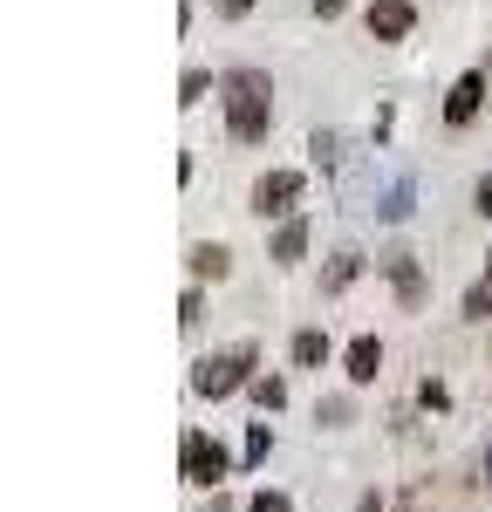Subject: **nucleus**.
<instances>
[{
    "mask_svg": "<svg viewBox=\"0 0 492 512\" xmlns=\"http://www.w3.org/2000/svg\"><path fill=\"white\" fill-rule=\"evenodd\" d=\"M219 110H226V137L233 144H260L274 130V82H267V69H226L219 76Z\"/></svg>",
    "mask_w": 492,
    "mask_h": 512,
    "instance_id": "nucleus-1",
    "label": "nucleus"
},
{
    "mask_svg": "<svg viewBox=\"0 0 492 512\" xmlns=\"http://www.w3.org/2000/svg\"><path fill=\"white\" fill-rule=\"evenodd\" d=\"M178 472H185V485H219V478H226V451H219L205 431H185V444H178Z\"/></svg>",
    "mask_w": 492,
    "mask_h": 512,
    "instance_id": "nucleus-3",
    "label": "nucleus"
},
{
    "mask_svg": "<svg viewBox=\"0 0 492 512\" xmlns=\"http://www.w3.org/2000/svg\"><path fill=\"white\" fill-rule=\"evenodd\" d=\"M492 315V274H479L465 287V321H486Z\"/></svg>",
    "mask_w": 492,
    "mask_h": 512,
    "instance_id": "nucleus-14",
    "label": "nucleus"
},
{
    "mask_svg": "<svg viewBox=\"0 0 492 512\" xmlns=\"http://www.w3.org/2000/svg\"><path fill=\"white\" fill-rule=\"evenodd\" d=\"M267 451H274V431L253 424V431H246V465H267Z\"/></svg>",
    "mask_w": 492,
    "mask_h": 512,
    "instance_id": "nucleus-17",
    "label": "nucleus"
},
{
    "mask_svg": "<svg viewBox=\"0 0 492 512\" xmlns=\"http://www.w3.org/2000/svg\"><path fill=\"white\" fill-rule=\"evenodd\" d=\"M486 485H492V451H486Z\"/></svg>",
    "mask_w": 492,
    "mask_h": 512,
    "instance_id": "nucleus-27",
    "label": "nucleus"
},
{
    "mask_svg": "<svg viewBox=\"0 0 492 512\" xmlns=\"http://www.w3.org/2000/svg\"><path fill=\"white\" fill-rule=\"evenodd\" d=\"M205 89H212V76H205V69H185V82H178V103L192 110V103H205Z\"/></svg>",
    "mask_w": 492,
    "mask_h": 512,
    "instance_id": "nucleus-16",
    "label": "nucleus"
},
{
    "mask_svg": "<svg viewBox=\"0 0 492 512\" xmlns=\"http://www.w3.org/2000/svg\"><path fill=\"white\" fill-rule=\"evenodd\" d=\"M246 512H294V506H287L281 492H253V499H246Z\"/></svg>",
    "mask_w": 492,
    "mask_h": 512,
    "instance_id": "nucleus-21",
    "label": "nucleus"
},
{
    "mask_svg": "<svg viewBox=\"0 0 492 512\" xmlns=\"http://www.w3.org/2000/svg\"><path fill=\"white\" fill-rule=\"evenodd\" d=\"M212 14L219 21H240V14H253V0H212Z\"/></svg>",
    "mask_w": 492,
    "mask_h": 512,
    "instance_id": "nucleus-22",
    "label": "nucleus"
},
{
    "mask_svg": "<svg viewBox=\"0 0 492 512\" xmlns=\"http://www.w3.org/2000/svg\"><path fill=\"white\" fill-rule=\"evenodd\" d=\"M486 274H492V253H486Z\"/></svg>",
    "mask_w": 492,
    "mask_h": 512,
    "instance_id": "nucleus-28",
    "label": "nucleus"
},
{
    "mask_svg": "<svg viewBox=\"0 0 492 512\" xmlns=\"http://www.w3.org/2000/svg\"><path fill=\"white\" fill-rule=\"evenodd\" d=\"M410 198H417V185H410V178H397V185H390V198L376 205V219H390V226H397V219H410Z\"/></svg>",
    "mask_w": 492,
    "mask_h": 512,
    "instance_id": "nucleus-13",
    "label": "nucleus"
},
{
    "mask_svg": "<svg viewBox=\"0 0 492 512\" xmlns=\"http://www.w3.org/2000/svg\"><path fill=\"white\" fill-rule=\"evenodd\" d=\"M199 315H205V294H199V287H185V301H178V321H185V328H199Z\"/></svg>",
    "mask_w": 492,
    "mask_h": 512,
    "instance_id": "nucleus-20",
    "label": "nucleus"
},
{
    "mask_svg": "<svg viewBox=\"0 0 492 512\" xmlns=\"http://www.w3.org/2000/svg\"><path fill=\"white\" fill-rule=\"evenodd\" d=\"M383 274H390V287H397L404 308H424V267H417V253H390Z\"/></svg>",
    "mask_w": 492,
    "mask_h": 512,
    "instance_id": "nucleus-7",
    "label": "nucleus"
},
{
    "mask_svg": "<svg viewBox=\"0 0 492 512\" xmlns=\"http://www.w3.org/2000/svg\"><path fill=\"white\" fill-rule=\"evenodd\" d=\"M246 390H253V403H260V410H281V403H287V383H281V376H253Z\"/></svg>",
    "mask_w": 492,
    "mask_h": 512,
    "instance_id": "nucleus-15",
    "label": "nucleus"
},
{
    "mask_svg": "<svg viewBox=\"0 0 492 512\" xmlns=\"http://www.w3.org/2000/svg\"><path fill=\"white\" fill-rule=\"evenodd\" d=\"M417 403H424V410H445V403H451V390L438 383V376H424V383H417Z\"/></svg>",
    "mask_w": 492,
    "mask_h": 512,
    "instance_id": "nucleus-19",
    "label": "nucleus"
},
{
    "mask_svg": "<svg viewBox=\"0 0 492 512\" xmlns=\"http://www.w3.org/2000/svg\"><path fill=\"white\" fill-rule=\"evenodd\" d=\"M410 28H417L410 0H369V41H404Z\"/></svg>",
    "mask_w": 492,
    "mask_h": 512,
    "instance_id": "nucleus-5",
    "label": "nucleus"
},
{
    "mask_svg": "<svg viewBox=\"0 0 492 512\" xmlns=\"http://www.w3.org/2000/svg\"><path fill=\"white\" fill-rule=\"evenodd\" d=\"M397 512H424V506H417V499H404V506H397Z\"/></svg>",
    "mask_w": 492,
    "mask_h": 512,
    "instance_id": "nucleus-26",
    "label": "nucleus"
},
{
    "mask_svg": "<svg viewBox=\"0 0 492 512\" xmlns=\"http://www.w3.org/2000/svg\"><path fill=\"white\" fill-rule=\"evenodd\" d=\"M185 267H192V280H226L233 274V253H226L219 239H199V246L185 253Z\"/></svg>",
    "mask_w": 492,
    "mask_h": 512,
    "instance_id": "nucleus-9",
    "label": "nucleus"
},
{
    "mask_svg": "<svg viewBox=\"0 0 492 512\" xmlns=\"http://www.w3.org/2000/svg\"><path fill=\"white\" fill-rule=\"evenodd\" d=\"M301 253H308V219H281V233H274V260L294 267Z\"/></svg>",
    "mask_w": 492,
    "mask_h": 512,
    "instance_id": "nucleus-10",
    "label": "nucleus"
},
{
    "mask_svg": "<svg viewBox=\"0 0 492 512\" xmlns=\"http://www.w3.org/2000/svg\"><path fill=\"white\" fill-rule=\"evenodd\" d=\"M356 274H363V253H349V246H342V253L328 260V274H322V294H342Z\"/></svg>",
    "mask_w": 492,
    "mask_h": 512,
    "instance_id": "nucleus-11",
    "label": "nucleus"
},
{
    "mask_svg": "<svg viewBox=\"0 0 492 512\" xmlns=\"http://www.w3.org/2000/svg\"><path fill=\"white\" fill-rule=\"evenodd\" d=\"M308 151H315V164H335V158H342V137H335V130H315Z\"/></svg>",
    "mask_w": 492,
    "mask_h": 512,
    "instance_id": "nucleus-18",
    "label": "nucleus"
},
{
    "mask_svg": "<svg viewBox=\"0 0 492 512\" xmlns=\"http://www.w3.org/2000/svg\"><path fill=\"white\" fill-rule=\"evenodd\" d=\"M253 362H260V349H253V342L212 349V355H199V362H192V390L219 403V396H233V390H246V383H253Z\"/></svg>",
    "mask_w": 492,
    "mask_h": 512,
    "instance_id": "nucleus-2",
    "label": "nucleus"
},
{
    "mask_svg": "<svg viewBox=\"0 0 492 512\" xmlns=\"http://www.w3.org/2000/svg\"><path fill=\"white\" fill-rule=\"evenodd\" d=\"M328 362V335L322 328H301V335H294V369H322Z\"/></svg>",
    "mask_w": 492,
    "mask_h": 512,
    "instance_id": "nucleus-12",
    "label": "nucleus"
},
{
    "mask_svg": "<svg viewBox=\"0 0 492 512\" xmlns=\"http://www.w3.org/2000/svg\"><path fill=\"white\" fill-rule=\"evenodd\" d=\"M479 103H486V76L465 69V76L451 82V96H445V123H451V130H465V123L479 117Z\"/></svg>",
    "mask_w": 492,
    "mask_h": 512,
    "instance_id": "nucleus-6",
    "label": "nucleus"
},
{
    "mask_svg": "<svg viewBox=\"0 0 492 512\" xmlns=\"http://www.w3.org/2000/svg\"><path fill=\"white\" fill-rule=\"evenodd\" d=\"M294 198H301V171H260L253 178V212L260 219H294Z\"/></svg>",
    "mask_w": 492,
    "mask_h": 512,
    "instance_id": "nucleus-4",
    "label": "nucleus"
},
{
    "mask_svg": "<svg viewBox=\"0 0 492 512\" xmlns=\"http://www.w3.org/2000/svg\"><path fill=\"white\" fill-rule=\"evenodd\" d=\"M356 512H383V499H376V492H363V499H356Z\"/></svg>",
    "mask_w": 492,
    "mask_h": 512,
    "instance_id": "nucleus-25",
    "label": "nucleus"
},
{
    "mask_svg": "<svg viewBox=\"0 0 492 512\" xmlns=\"http://www.w3.org/2000/svg\"><path fill=\"white\" fill-rule=\"evenodd\" d=\"M342 369H349V383H376L383 376V342L376 335H356L349 355H342Z\"/></svg>",
    "mask_w": 492,
    "mask_h": 512,
    "instance_id": "nucleus-8",
    "label": "nucleus"
},
{
    "mask_svg": "<svg viewBox=\"0 0 492 512\" xmlns=\"http://www.w3.org/2000/svg\"><path fill=\"white\" fill-rule=\"evenodd\" d=\"M472 205H479V212H486V219H492V171H486V178H479V185H472Z\"/></svg>",
    "mask_w": 492,
    "mask_h": 512,
    "instance_id": "nucleus-23",
    "label": "nucleus"
},
{
    "mask_svg": "<svg viewBox=\"0 0 492 512\" xmlns=\"http://www.w3.org/2000/svg\"><path fill=\"white\" fill-rule=\"evenodd\" d=\"M342 7H349V0H315V14H322V21H335Z\"/></svg>",
    "mask_w": 492,
    "mask_h": 512,
    "instance_id": "nucleus-24",
    "label": "nucleus"
}]
</instances>
